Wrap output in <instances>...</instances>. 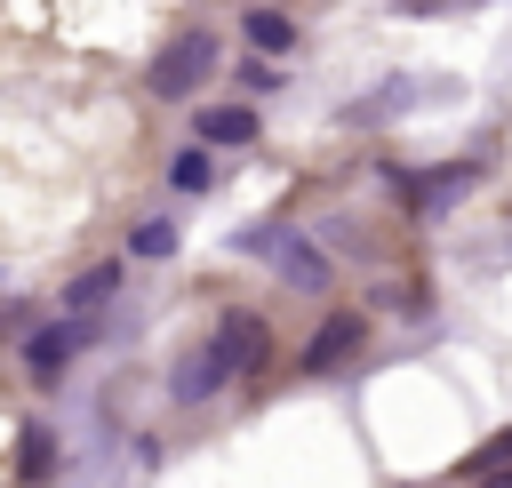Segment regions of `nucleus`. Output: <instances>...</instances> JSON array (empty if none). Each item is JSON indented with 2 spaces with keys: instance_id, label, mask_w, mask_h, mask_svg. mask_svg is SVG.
I'll return each mask as SVG.
<instances>
[{
  "instance_id": "39448f33",
  "label": "nucleus",
  "mask_w": 512,
  "mask_h": 488,
  "mask_svg": "<svg viewBox=\"0 0 512 488\" xmlns=\"http://www.w3.org/2000/svg\"><path fill=\"white\" fill-rule=\"evenodd\" d=\"M472 176H480L472 160H448V168H432V176H408V208H448Z\"/></svg>"
},
{
  "instance_id": "1a4fd4ad",
  "label": "nucleus",
  "mask_w": 512,
  "mask_h": 488,
  "mask_svg": "<svg viewBox=\"0 0 512 488\" xmlns=\"http://www.w3.org/2000/svg\"><path fill=\"white\" fill-rule=\"evenodd\" d=\"M120 288V264H96V272H80L72 288H64V312H88V304H104Z\"/></svg>"
},
{
  "instance_id": "6e6552de",
  "label": "nucleus",
  "mask_w": 512,
  "mask_h": 488,
  "mask_svg": "<svg viewBox=\"0 0 512 488\" xmlns=\"http://www.w3.org/2000/svg\"><path fill=\"white\" fill-rule=\"evenodd\" d=\"M248 48H264V56H280V48H296V24H288L280 8H248Z\"/></svg>"
},
{
  "instance_id": "f03ea898",
  "label": "nucleus",
  "mask_w": 512,
  "mask_h": 488,
  "mask_svg": "<svg viewBox=\"0 0 512 488\" xmlns=\"http://www.w3.org/2000/svg\"><path fill=\"white\" fill-rule=\"evenodd\" d=\"M208 352L224 360V376L264 368V320H256V312H224V320H216V336H208Z\"/></svg>"
},
{
  "instance_id": "f257e3e1",
  "label": "nucleus",
  "mask_w": 512,
  "mask_h": 488,
  "mask_svg": "<svg viewBox=\"0 0 512 488\" xmlns=\"http://www.w3.org/2000/svg\"><path fill=\"white\" fill-rule=\"evenodd\" d=\"M208 64H216V40L192 32V40H176V48L152 64V88H160V96H192V88L208 80Z\"/></svg>"
},
{
  "instance_id": "423d86ee",
  "label": "nucleus",
  "mask_w": 512,
  "mask_h": 488,
  "mask_svg": "<svg viewBox=\"0 0 512 488\" xmlns=\"http://www.w3.org/2000/svg\"><path fill=\"white\" fill-rule=\"evenodd\" d=\"M192 128H200V144H248L256 136V112L248 104H208Z\"/></svg>"
},
{
  "instance_id": "9b49d317",
  "label": "nucleus",
  "mask_w": 512,
  "mask_h": 488,
  "mask_svg": "<svg viewBox=\"0 0 512 488\" xmlns=\"http://www.w3.org/2000/svg\"><path fill=\"white\" fill-rule=\"evenodd\" d=\"M56 472V448H48V432H32L24 440V480H48Z\"/></svg>"
},
{
  "instance_id": "0eeeda50",
  "label": "nucleus",
  "mask_w": 512,
  "mask_h": 488,
  "mask_svg": "<svg viewBox=\"0 0 512 488\" xmlns=\"http://www.w3.org/2000/svg\"><path fill=\"white\" fill-rule=\"evenodd\" d=\"M80 344H88V320H64V328H40V336H32V368L48 376V368H64V360H72Z\"/></svg>"
},
{
  "instance_id": "4468645a",
  "label": "nucleus",
  "mask_w": 512,
  "mask_h": 488,
  "mask_svg": "<svg viewBox=\"0 0 512 488\" xmlns=\"http://www.w3.org/2000/svg\"><path fill=\"white\" fill-rule=\"evenodd\" d=\"M480 488H512V464H504V472H488V480H480Z\"/></svg>"
},
{
  "instance_id": "9d476101",
  "label": "nucleus",
  "mask_w": 512,
  "mask_h": 488,
  "mask_svg": "<svg viewBox=\"0 0 512 488\" xmlns=\"http://www.w3.org/2000/svg\"><path fill=\"white\" fill-rule=\"evenodd\" d=\"M168 184H176V192H208V152H200V144H184V152L168 160Z\"/></svg>"
},
{
  "instance_id": "ddd939ff",
  "label": "nucleus",
  "mask_w": 512,
  "mask_h": 488,
  "mask_svg": "<svg viewBox=\"0 0 512 488\" xmlns=\"http://www.w3.org/2000/svg\"><path fill=\"white\" fill-rule=\"evenodd\" d=\"M168 248H176L168 224H136V256H168Z\"/></svg>"
},
{
  "instance_id": "20e7f679",
  "label": "nucleus",
  "mask_w": 512,
  "mask_h": 488,
  "mask_svg": "<svg viewBox=\"0 0 512 488\" xmlns=\"http://www.w3.org/2000/svg\"><path fill=\"white\" fill-rule=\"evenodd\" d=\"M248 248H256V256H272L296 288H320V280H328V264L312 256V240H296V232H248Z\"/></svg>"
},
{
  "instance_id": "f8f14e48",
  "label": "nucleus",
  "mask_w": 512,
  "mask_h": 488,
  "mask_svg": "<svg viewBox=\"0 0 512 488\" xmlns=\"http://www.w3.org/2000/svg\"><path fill=\"white\" fill-rule=\"evenodd\" d=\"M504 464H512V432H496L488 448H472V472H480V480H488V472H504Z\"/></svg>"
},
{
  "instance_id": "7ed1b4c3",
  "label": "nucleus",
  "mask_w": 512,
  "mask_h": 488,
  "mask_svg": "<svg viewBox=\"0 0 512 488\" xmlns=\"http://www.w3.org/2000/svg\"><path fill=\"white\" fill-rule=\"evenodd\" d=\"M360 336H368V320H360V312H328V320L312 328V344H304V368H312V376H328L336 360H352V352H360Z\"/></svg>"
}]
</instances>
